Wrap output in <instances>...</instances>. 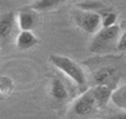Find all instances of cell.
Returning <instances> with one entry per match:
<instances>
[{"mask_svg": "<svg viewBox=\"0 0 126 119\" xmlns=\"http://www.w3.org/2000/svg\"><path fill=\"white\" fill-rule=\"evenodd\" d=\"M106 61L94 62L91 66L89 75V85L93 86H106L115 90L120 86V80L124 75L122 66L115 61V59H107Z\"/></svg>", "mask_w": 126, "mask_h": 119, "instance_id": "6da1fadb", "label": "cell"}, {"mask_svg": "<svg viewBox=\"0 0 126 119\" xmlns=\"http://www.w3.org/2000/svg\"><path fill=\"white\" fill-rule=\"evenodd\" d=\"M121 32L122 27L120 24H115L109 28H102L92 38L89 47L90 52L100 57L117 52V45Z\"/></svg>", "mask_w": 126, "mask_h": 119, "instance_id": "7a4b0ae2", "label": "cell"}, {"mask_svg": "<svg viewBox=\"0 0 126 119\" xmlns=\"http://www.w3.org/2000/svg\"><path fill=\"white\" fill-rule=\"evenodd\" d=\"M49 61L53 67L64 73L73 84H75L81 89V94L86 91L90 88L89 76L84 69L75 62L73 59L61 55H51L49 56Z\"/></svg>", "mask_w": 126, "mask_h": 119, "instance_id": "3957f363", "label": "cell"}, {"mask_svg": "<svg viewBox=\"0 0 126 119\" xmlns=\"http://www.w3.org/2000/svg\"><path fill=\"white\" fill-rule=\"evenodd\" d=\"M100 110L97 101L89 88L71 101L64 119H92Z\"/></svg>", "mask_w": 126, "mask_h": 119, "instance_id": "277c9868", "label": "cell"}, {"mask_svg": "<svg viewBox=\"0 0 126 119\" xmlns=\"http://www.w3.org/2000/svg\"><path fill=\"white\" fill-rule=\"evenodd\" d=\"M71 18L78 28L89 35H96L103 28L102 16L94 11L74 8L71 11Z\"/></svg>", "mask_w": 126, "mask_h": 119, "instance_id": "5b68a950", "label": "cell"}, {"mask_svg": "<svg viewBox=\"0 0 126 119\" xmlns=\"http://www.w3.org/2000/svg\"><path fill=\"white\" fill-rule=\"evenodd\" d=\"M48 94L53 104L58 105V106H64L71 97L69 87L65 84L64 80L60 77H53L50 80V84L48 87Z\"/></svg>", "mask_w": 126, "mask_h": 119, "instance_id": "8992f818", "label": "cell"}, {"mask_svg": "<svg viewBox=\"0 0 126 119\" xmlns=\"http://www.w3.org/2000/svg\"><path fill=\"white\" fill-rule=\"evenodd\" d=\"M17 18L20 31H32L39 24V12L33 10L30 6L19 9Z\"/></svg>", "mask_w": 126, "mask_h": 119, "instance_id": "52a82bcc", "label": "cell"}, {"mask_svg": "<svg viewBox=\"0 0 126 119\" xmlns=\"http://www.w3.org/2000/svg\"><path fill=\"white\" fill-rule=\"evenodd\" d=\"M16 28H19L17 13H15L13 11H9V12L1 15L0 17V39L2 44H4L13 35Z\"/></svg>", "mask_w": 126, "mask_h": 119, "instance_id": "ba28073f", "label": "cell"}, {"mask_svg": "<svg viewBox=\"0 0 126 119\" xmlns=\"http://www.w3.org/2000/svg\"><path fill=\"white\" fill-rule=\"evenodd\" d=\"M38 44L39 39L33 31H19L16 37V46L19 50H30Z\"/></svg>", "mask_w": 126, "mask_h": 119, "instance_id": "9c48e42d", "label": "cell"}, {"mask_svg": "<svg viewBox=\"0 0 126 119\" xmlns=\"http://www.w3.org/2000/svg\"><path fill=\"white\" fill-rule=\"evenodd\" d=\"M90 88H91L92 93H93L94 97H95L96 101H97L100 109L101 110L105 109L106 106L109 105V102L111 101L114 90L106 86H93L90 87Z\"/></svg>", "mask_w": 126, "mask_h": 119, "instance_id": "30bf717a", "label": "cell"}, {"mask_svg": "<svg viewBox=\"0 0 126 119\" xmlns=\"http://www.w3.org/2000/svg\"><path fill=\"white\" fill-rule=\"evenodd\" d=\"M111 102L118 110L126 111V82L120 85L114 90Z\"/></svg>", "mask_w": 126, "mask_h": 119, "instance_id": "8fae6325", "label": "cell"}, {"mask_svg": "<svg viewBox=\"0 0 126 119\" xmlns=\"http://www.w3.org/2000/svg\"><path fill=\"white\" fill-rule=\"evenodd\" d=\"M64 3L60 0H38L30 4V7L37 12H48V11L58 9Z\"/></svg>", "mask_w": 126, "mask_h": 119, "instance_id": "7c38bea8", "label": "cell"}, {"mask_svg": "<svg viewBox=\"0 0 126 119\" xmlns=\"http://www.w3.org/2000/svg\"><path fill=\"white\" fill-rule=\"evenodd\" d=\"M15 90V82L9 76L2 75L0 77V96L2 99H6L7 97L11 95Z\"/></svg>", "mask_w": 126, "mask_h": 119, "instance_id": "4fadbf2b", "label": "cell"}, {"mask_svg": "<svg viewBox=\"0 0 126 119\" xmlns=\"http://www.w3.org/2000/svg\"><path fill=\"white\" fill-rule=\"evenodd\" d=\"M102 16V22H103V28H109V27L115 26L116 21H117V13L111 9V10L105 11Z\"/></svg>", "mask_w": 126, "mask_h": 119, "instance_id": "5bb4252c", "label": "cell"}, {"mask_svg": "<svg viewBox=\"0 0 126 119\" xmlns=\"http://www.w3.org/2000/svg\"><path fill=\"white\" fill-rule=\"evenodd\" d=\"M126 51V27L124 29L122 28V32L120 36L117 45V52H125Z\"/></svg>", "mask_w": 126, "mask_h": 119, "instance_id": "9a60e30c", "label": "cell"}, {"mask_svg": "<svg viewBox=\"0 0 126 119\" xmlns=\"http://www.w3.org/2000/svg\"><path fill=\"white\" fill-rule=\"evenodd\" d=\"M106 119H126V111L120 110L115 114H111L107 116Z\"/></svg>", "mask_w": 126, "mask_h": 119, "instance_id": "2e32d148", "label": "cell"}]
</instances>
